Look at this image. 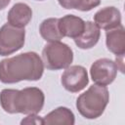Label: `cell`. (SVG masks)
<instances>
[{
	"label": "cell",
	"instance_id": "8",
	"mask_svg": "<svg viewBox=\"0 0 125 125\" xmlns=\"http://www.w3.org/2000/svg\"><path fill=\"white\" fill-rule=\"evenodd\" d=\"M94 22L99 28L109 30L119 26L121 23V13L115 7H104L94 16Z\"/></svg>",
	"mask_w": 125,
	"mask_h": 125
},
{
	"label": "cell",
	"instance_id": "1",
	"mask_svg": "<svg viewBox=\"0 0 125 125\" xmlns=\"http://www.w3.org/2000/svg\"><path fill=\"white\" fill-rule=\"evenodd\" d=\"M44 71L42 59L35 52H25L0 62V81L5 84L22 80L37 81Z\"/></svg>",
	"mask_w": 125,
	"mask_h": 125
},
{
	"label": "cell",
	"instance_id": "10",
	"mask_svg": "<svg viewBox=\"0 0 125 125\" xmlns=\"http://www.w3.org/2000/svg\"><path fill=\"white\" fill-rule=\"evenodd\" d=\"M105 44L111 53L118 56H124L125 54V29L122 24L119 26L106 30L105 32Z\"/></svg>",
	"mask_w": 125,
	"mask_h": 125
},
{
	"label": "cell",
	"instance_id": "15",
	"mask_svg": "<svg viewBox=\"0 0 125 125\" xmlns=\"http://www.w3.org/2000/svg\"><path fill=\"white\" fill-rule=\"evenodd\" d=\"M58 2L64 9H76L82 12H88L99 6L101 0H58Z\"/></svg>",
	"mask_w": 125,
	"mask_h": 125
},
{
	"label": "cell",
	"instance_id": "11",
	"mask_svg": "<svg viewBox=\"0 0 125 125\" xmlns=\"http://www.w3.org/2000/svg\"><path fill=\"white\" fill-rule=\"evenodd\" d=\"M32 18V10L25 3H16L8 12L7 21L8 23L24 28L25 25L28 24Z\"/></svg>",
	"mask_w": 125,
	"mask_h": 125
},
{
	"label": "cell",
	"instance_id": "7",
	"mask_svg": "<svg viewBox=\"0 0 125 125\" xmlns=\"http://www.w3.org/2000/svg\"><path fill=\"white\" fill-rule=\"evenodd\" d=\"M61 83L62 87L71 93H77L83 90L89 83L88 73L82 65H69L62 74Z\"/></svg>",
	"mask_w": 125,
	"mask_h": 125
},
{
	"label": "cell",
	"instance_id": "16",
	"mask_svg": "<svg viewBox=\"0 0 125 125\" xmlns=\"http://www.w3.org/2000/svg\"><path fill=\"white\" fill-rule=\"evenodd\" d=\"M21 124L23 125V124H35V125H43V120H42V117L38 116L37 113H33V114H28V116H26L24 119H22L21 121Z\"/></svg>",
	"mask_w": 125,
	"mask_h": 125
},
{
	"label": "cell",
	"instance_id": "6",
	"mask_svg": "<svg viewBox=\"0 0 125 125\" xmlns=\"http://www.w3.org/2000/svg\"><path fill=\"white\" fill-rule=\"evenodd\" d=\"M117 70L118 68L114 61L103 58L92 63L90 67V75L96 84L106 86L114 81Z\"/></svg>",
	"mask_w": 125,
	"mask_h": 125
},
{
	"label": "cell",
	"instance_id": "12",
	"mask_svg": "<svg viewBox=\"0 0 125 125\" xmlns=\"http://www.w3.org/2000/svg\"><path fill=\"white\" fill-rule=\"evenodd\" d=\"M101 36L100 28L96 25L95 22L87 21H85V27L83 32L74 39L76 46L80 49L86 50L93 48L99 41Z\"/></svg>",
	"mask_w": 125,
	"mask_h": 125
},
{
	"label": "cell",
	"instance_id": "9",
	"mask_svg": "<svg viewBox=\"0 0 125 125\" xmlns=\"http://www.w3.org/2000/svg\"><path fill=\"white\" fill-rule=\"evenodd\" d=\"M85 21L74 15H66L59 19V29L62 37L77 38L84 30Z\"/></svg>",
	"mask_w": 125,
	"mask_h": 125
},
{
	"label": "cell",
	"instance_id": "5",
	"mask_svg": "<svg viewBox=\"0 0 125 125\" xmlns=\"http://www.w3.org/2000/svg\"><path fill=\"white\" fill-rule=\"evenodd\" d=\"M24 28L5 23L0 28V56H8L16 53L24 45Z\"/></svg>",
	"mask_w": 125,
	"mask_h": 125
},
{
	"label": "cell",
	"instance_id": "4",
	"mask_svg": "<svg viewBox=\"0 0 125 125\" xmlns=\"http://www.w3.org/2000/svg\"><path fill=\"white\" fill-rule=\"evenodd\" d=\"M73 61L72 49L60 41L49 42L42 51V62L46 68L59 70L68 67Z\"/></svg>",
	"mask_w": 125,
	"mask_h": 125
},
{
	"label": "cell",
	"instance_id": "3",
	"mask_svg": "<svg viewBox=\"0 0 125 125\" xmlns=\"http://www.w3.org/2000/svg\"><path fill=\"white\" fill-rule=\"evenodd\" d=\"M108 101L109 93L107 88L95 84L77 98L76 108L83 117L96 119L104 113Z\"/></svg>",
	"mask_w": 125,
	"mask_h": 125
},
{
	"label": "cell",
	"instance_id": "18",
	"mask_svg": "<svg viewBox=\"0 0 125 125\" xmlns=\"http://www.w3.org/2000/svg\"><path fill=\"white\" fill-rule=\"evenodd\" d=\"M38 1H43V0H38Z\"/></svg>",
	"mask_w": 125,
	"mask_h": 125
},
{
	"label": "cell",
	"instance_id": "14",
	"mask_svg": "<svg viewBox=\"0 0 125 125\" xmlns=\"http://www.w3.org/2000/svg\"><path fill=\"white\" fill-rule=\"evenodd\" d=\"M39 32L41 37L47 42L60 41L62 35L59 29V19L49 18L44 20L39 27Z\"/></svg>",
	"mask_w": 125,
	"mask_h": 125
},
{
	"label": "cell",
	"instance_id": "2",
	"mask_svg": "<svg viewBox=\"0 0 125 125\" xmlns=\"http://www.w3.org/2000/svg\"><path fill=\"white\" fill-rule=\"evenodd\" d=\"M44 101L43 91L36 87H27L22 90L4 89L0 93V104L6 112L11 114L38 113L43 108Z\"/></svg>",
	"mask_w": 125,
	"mask_h": 125
},
{
	"label": "cell",
	"instance_id": "13",
	"mask_svg": "<svg viewBox=\"0 0 125 125\" xmlns=\"http://www.w3.org/2000/svg\"><path fill=\"white\" fill-rule=\"evenodd\" d=\"M43 125H73L75 117L73 112L64 106H59L42 117Z\"/></svg>",
	"mask_w": 125,
	"mask_h": 125
},
{
	"label": "cell",
	"instance_id": "17",
	"mask_svg": "<svg viewBox=\"0 0 125 125\" xmlns=\"http://www.w3.org/2000/svg\"><path fill=\"white\" fill-rule=\"evenodd\" d=\"M10 1H11V0H0V10L5 9V8L9 5Z\"/></svg>",
	"mask_w": 125,
	"mask_h": 125
}]
</instances>
